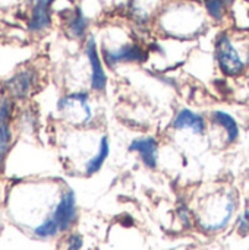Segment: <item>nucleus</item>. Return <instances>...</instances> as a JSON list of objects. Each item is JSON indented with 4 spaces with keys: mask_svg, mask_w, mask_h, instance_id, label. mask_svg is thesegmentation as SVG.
Segmentation results:
<instances>
[{
    "mask_svg": "<svg viewBox=\"0 0 249 250\" xmlns=\"http://www.w3.org/2000/svg\"><path fill=\"white\" fill-rule=\"evenodd\" d=\"M214 56L220 72L226 76H241L247 72V63L233 45L227 34H220L214 44Z\"/></svg>",
    "mask_w": 249,
    "mask_h": 250,
    "instance_id": "obj_1",
    "label": "nucleus"
},
{
    "mask_svg": "<svg viewBox=\"0 0 249 250\" xmlns=\"http://www.w3.org/2000/svg\"><path fill=\"white\" fill-rule=\"evenodd\" d=\"M63 117L73 125H88L92 120V110L87 94H70L63 97L57 104Z\"/></svg>",
    "mask_w": 249,
    "mask_h": 250,
    "instance_id": "obj_2",
    "label": "nucleus"
},
{
    "mask_svg": "<svg viewBox=\"0 0 249 250\" xmlns=\"http://www.w3.org/2000/svg\"><path fill=\"white\" fill-rule=\"evenodd\" d=\"M103 59L109 67H114L120 63H142L147 60V51L138 44H123L113 50L104 48Z\"/></svg>",
    "mask_w": 249,
    "mask_h": 250,
    "instance_id": "obj_3",
    "label": "nucleus"
},
{
    "mask_svg": "<svg viewBox=\"0 0 249 250\" xmlns=\"http://www.w3.org/2000/svg\"><path fill=\"white\" fill-rule=\"evenodd\" d=\"M85 53L90 62V67H91V88L94 91H104L107 85V75L103 69V62L100 59L94 38H90L87 41Z\"/></svg>",
    "mask_w": 249,
    "mask_h": 250,
    "instance_id": "obj_4",
    "label": "nucleus"
},
{
    "mask_svg": "<svg viewBox=\"0 0 249 250\" xmlns=\"http://www.w3.org/2000/svg\"><path fill=\"white\" fill-rule=\"evenodd\" d=\"M51 218L56 221L60 231H65L72 226V223L76 218V202H75V195L72 190H68L62 196Z\"/></svg>",
    "mask_w": 249,
    "mask_h": 250,
    "instance_id": "obj_5",
    "label": "nucleus"
},
{
    "mask_svg": "<svg viewBox=\"0 0 249 250\" xmlns=\"http://www.w3.org/2000/svg\"><path fill=\"white\" fill-rule=\"evenodd\" d=\"M131 152H136L142 164L148 168H156L158 161V142L151 136L134 139L129 145Z\"/></svg>",
    "mask_w": 249,
    "mask_h": 250,
    "instance_id": "obj_6",
    "label": "nucleus"
},
{
    "mask_svg": "<svg viewBox=\"0 0 249 250\" xmlns=\"http://www.w3.org/2000/svg\"><path fill=\"white\" fill-rule=\"evenodd\" d=\"M172 126L176 130H191L192 133H197V135H203L205 132L204 117L189 108H182L175 116Z\"/></svg>",
    "mask_w": 249,
    "mask_h": 250,
    "instance_id": "obj_7",
    "label": "nucleus"
},
{
    "mask_svg": "<svg viewBox=\"0 0 249 250\" xmlns=\"http://www.w3.org/2000/svg\"><path fill=\"white\" fill-rule=\"evenodd\" d=\"M35 85V75L29 70H23L16 73L9 82H7V88L12 92V95L18 97V98H23L26 97L32 86Z\"/></svg>",
    "mask_w": 249,
    "mask_h": 250,
    "instance_id": "obj_8",
    "label": "nucleus"
},
{
    "mask_svg": "<svg viewBox=\"0 0 249 250\" xmlns=\"http://www.w3.org/2000/svg\"><path fill=\"white\" fill-rule=\"evenodd\" d=\"M211 122L214 125H217L222 130H225L227 144H233V142L238 141V138H239V126H238L236 120L229 113L222 111V110H216V111L211 113Z\"/></svg>",
    "mask_w": 249,
    "mask_h": 250,
    "instance_id": "obj_9",
    "label": "nucleus"
},
{
    "mask_svg": "<svg viewBox=\"0 0 249 250\" xmlns=\"http://www.w3.org/2000/svg\"><path fill=\"white\" fill-rule=\"evenodd\" d=\"M50 1H37L32 13H31V19H29V29L31 31H43L47 26H50V10H48Z\"/></svg>",
    "mask_w": 249,
    "mask_h": 250,
    "instance_id": "obj_10",
    "label": "nucleus"
},
{
    "mask_svg": "<svg viewBox=\"0 0 249 250\" xmlns=\"http://www.w3.org/2000/svg\"><path fill=\"white\" fill-rule=\"evenodd\" d=\"M110 154V144H109V138L107 136H103L101 141H100V145H98V151L97 154L87 163L85 166V173L87 176H92L95 174L101 167L103 164L106 163L107 157Z\"/></svg>",
    "mask_w": 249,
    "mask_h": 250,
    "instance_id": "obj_11",
    "label": "nucleus"
},
{
    "mask_svg": "<svg viewBox=\"0 0 249 250\" xmlns=\"http://www.w3.org/2000/svg\"><path fill=\"white\" fill-rule=\"evenodd\" d=\"M87 26H88V21L87 18L84 16L82 10L79 7H76L68 18V29L69 32L76 37V38H81L85 31H87Z\"/></svg>",
    "mask_w": 249,
    "mask_h": 250,
    "instance_id": "obj_12",
    "label": "nucleus"
},
{
    "mask_svg": "<svg viewBox=\"0 0 249 250\" xmlns=\"http://www.w3.org/2000/svg\"><path fill=\"white\" fill-rule=\"evenodd\" d=\"M230 1L232 0H205V9L213 19L222 21Z\"/></svg>",
    "mask_w": 249,
    "mask_h": 250,
    "instance_id": "obj_13",
    "label": "nucleus"
},
{
    "mask_svg": "<svg viewBox=\"0 0 249 250\" xmlns=\"http://www.w3.org/2000/svg\"><path fill=\"white\" fill-rule=\"evenodd\" d=\"M60 230H59V226L56 224V221L53 218H48L45 220L41 226H38L35 229V234L38 237H51L54 234H57Z\"/></svg>",
    "mask_w": 249,
    "mask_h": 250,
    "instance_id": "obj_14",
    "label": "nucleus"
},
{
    "mask_svg": "<svg viewBox=\"0 0 249 250\" xmlns=\"http://www.w3.org/2000/svg\"><path fill=\"white\" fill-rule=\"evenodd\" d=\"M10 145V130L6 123H0V164L3 163Z\"/></svg>",
    "mask_w": 249,
    "mask_h": 250,
    "instance_id": "obj_15",
    "label": "nucleus"
},
{
    "mask_svg": "<svg viewBox=\"0 0 249 250\" xmlns=\"http://www.w3.org/2000/svg\"><path fill=\"white\" fill-rule=\"evenodd\" d=\"M82 237L79 234H70L65 239L63 242V246L59 250H79L82 248Z\"/></svg>",
    "mask_w": 249,
    "mask_h": 250,
    "instance_id": "obj_16",
    "label": "nucleus"
},
{
    "mask_svg": "<svg viewBox=\"0 0 249 250\" xmlns=\"http://www.w3.org/2000/svg\"><path fill=\"white\" fill-rule=\"evenodd\" d=\"M238 229H239L241 234H249V209L245 211V214L241 217Z\"/></svg>",
    "mask_w": 249,
    "mask_h": 250,
    "instance_id": "obj_17",
    "label": "nucleus"
},
{
    "mask_svg": "<svg viewBox=\"0 0 249 250\" xmlns=\"http://www.w3.org/2000/svg\"><path fill=\"white\" fill-rule=\"evenodd\" d=\"M35 1H51V0H35Z\"/></svg>",
    "mask_w": 249,
    "mask_h": 250,
    "instance_id": "obj_18",
    "label": "nucleus"
},
{
    "mask_svg": "<svg viewBox=\"0 0 249 250\" xmlns=\"http://www.w3.org/2000/svg\"><path fill=\"white\" fill-rule=\"evenodd\" d=\"M248 66H249V51H248Z\"/></svg>",
    "mask_w": 249,
    "mask_h": 250,
    "instance_id": "obj_19",
    "label": "nucleus"
},
{
    "mask_svg": "<svg viewBox=\"0 0 249 250\" xmlns=\"http://www.w3.org/2000/svg\"><path fill=\"white\" fill-rule=\"evenodd\" d=\"M69 1H73V0H69Z\"/></svg>",
    "mask_w": 249,
    "mask_h": 250,
    "instance_id": "obj_20",
    "label": "nucleus"
}]
</instances>
